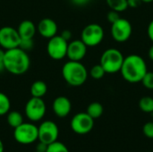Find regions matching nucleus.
I'll use <instances>...</instances> for the list:
<instances>
[{
	"label": "nucleus",
	"mask_w": 153,
	"mask_h": 152,
	"mask_svg": "<svg viewBox=\"0 0 153 152\" xmlns=\"http://www.w3.org/2000/svg\"><path fill=\"white\" fill-rule=\"evenodd\" d=\"M148 72L145 60L139 55H129L125 57L120 73L124 80L130 83L141 82Z\"/></svg>",
	"instance_id": "nucleus-1"
},
{
	"label": "nucleus",
	"mask_w": 153,
	"mask_h": 152,
	"mask_svg": "<svg viewBox=\"0 0 153 152\" xmlns=\"http://www.w3.org/2000/svg\"><path fill=\"white\" fill-rule=\"evenodd\" d=\"M4 65L5 70L11 74H24L29 70L30 65V59L28 52L22 50L19 47L5 50Z\"/></svg>",
	"instance_id": "nucleus-2"
},
{
	"label": "nucleus",
	"mask_w": 153,
	"mask_h": 152,
	"mask_svg": "<svg viewBox=\"0 0 153 152\" xmlns=\"http://www.w3.org/2000/svg\"><path fill=\"white\" fill-rule=\"evenodd\" d=\"M88 71L81 61L66 62L62 68V75L65 82L73 87H79L85 83L88 78Z\"/></svg>",
	"instance_id": "nucleus-3"
},
{
	"label": "nucleus",
	"mask_w": 153,
	"mask_h": 152,
	"mask_svg": "<svg viewBox=\"0 0 153 152\" xmlns=\"http://www.w3.org/2000/svg\"><path fill=\"white\" fill-rule=\"evenodd\" d=\"M125 56L122 52L117 48H108L100 56V65L106 73H117L120 72Z\"/></svg>",
	"instance_id": "nucleus-4"
},
{
	"label": "nucleus",
	"mask_w": 153,
	"mask_h": 152,
	"mask_svg": "<svg viewBox=\"0 0 153 152\" xmlns=\"http://www.w3.org/2000/svg\"><path fill=\"white\" fill-rule=\"evenodd\" d=\"M13 137L15 141L20 144H31L38 140V127L31 123H22L14 128Z\"/></svg>",
	"instance_id": "nucleus-5"
},
{
	"label": "nucleus",
	"mask_w": 153,
	"mask_h": 152,
	"mask_svg": "<svg viewBox=\"0 0 153 152\" xmlns=\"http://www.w3.org/2000/svg\"><path fill=\"white\" fill-rule=\"evenodd\" d=\"M104 30L98 23H90L83 28L81 34V39L87 47H96L100 45L104 39Z\"/></svg>",
	"instance_id": "nucleus-6"
},
{
	"label": "nucleus",
	"mask_w": 153,
	"mask_h": 152,
	"mask_svg": "<svg viewBox=\"0 0 153 152\" xmlns=\"http://www.w3.org/2000/svg\"><path fill=\"white\" fill-rule=\"evenodd\" d=\"M46 111L47 107L42 98L32 97L27 101L24 108V112L27 118L31 122L40 121L44 117Z\"/></svg>",
	"instance_id": "nucleus-7"
},
{
	"label": "nucleus",
	"mask_w": 153,
	"mask_h": 152,
	"mask_svg": "<svg viewBox=\"0 0 153 152\" xmlns=\"http://www.w3.org/2000/svg\"><path fill=\"white\" fill-rule=\"evenodd\" d=\"M68 41L60 35H56L48 39L47 52L53 60H62L66 56Z\"/></svg>",
	"instance_id": "nucleus-8"
},
{
	"label": "nucleus",
	"mask_w": 153,
	"mask_h": 152,
	"mask_svg": "<svg viewBox=\"0 0 153 152\" xmlns=\"http://www.w3.org/2000/svg\"><path fill=\"white\" fill-rule=\"evenodd\" d=\"M110 31L112 38L117 42L123 43L130 39L133 33V26L128 20L119 18L117 22L111 24Z\"/></svg>",
	"instance_id": "nucleus-9"
},
{
	"label": "nucleus",
	"mask_w": 153,
	"mask_h": 152,
	"mask_svg": "<svg viewBox=\"0 0 153 152\" xmlns=\"http://www.w3.org/2000/svg\"><path fill=\"white\" fill-rule=\"evenodd\" d=\"M72 130L80 135L89 133L94 126V119L91 117L86 112H81L74 116L71 120Z\"/></svg>",
	"instance_id": "nucleus-10"
},
{
	"label": "nucleus",
	"mask_w": 153,
	"mask_h": 152,
	"mask_svg": "<svg viewBox=\"0 0 153 152\" xmlns=\"http://www.w3.org/2000/svg\"><path fill=\"white\" fill-rule=\"evenodd\" d=\"M21 37L17 31L11 26H4L0 29V47L5 50L19 47Z\"/></svg>",
	"instance_id": "nucleus-11"
},
{
	"label": "nucleus",
	"mask_w": 153,
	"mask_h": 152,
	"mask_svg": "<svg viewBox=\"0 0 153 152\" xmlns=\"http://www.w3.org/2000/svg\"><path fill=\"white\" fill-rule=\"evenodd\" d=\"M39 137L38 140L46 144H50L57 141L59 129L57 125L53 121H44L38 127Z\"/></svg>",
	"instance_id": "nucleus-12"
},
{
	"label": "nucleus",
	"mask_w": 153,
	"mask_h": 152,
	"mask_svg": "<svg viewBox=\"0 0 153 152\" xmlns=\"http://www.w3.org/2000/svg\"><path fill=\"white\" fill-rule=\"evenodd\" d=\"M87 47L82 39H74L68 42L66 56L72 61H82L87 54Z\"/></svg>",
	"instance_id": "nucleus-13"
},
{
	"label": "nucleus",
	"mask_w": 153,
	"mask_h": 152,
	"mask_svg": "<svg viewBox=\"0 0 153 152\" xmlns=\"http://www.w3.org/2000/svg\"><path fill=\"white\" fill-rule=\"evenodd\" d=\"M52 108L56 116L63 118L70 114L72 109V104L68 98L65 96H59L54 99Z\"/></svg>",
	"instance_id": "nucleus-14"
},
{
	"label": "nucleus",
	"mask_w": 153,
	"mask_h": 152,
	"mask_svg": "<svg viewBox=\"0 0 153 152\" xmlns=\"http://www.w3.org/2000/svg\"><path fill=\"white\" fill-rule=\"evenodd\" d=\"M37 30L41 37L49 39L56 35L57 24L54 20L50 18H44L39 22L37 26Z\"/></svg>",
	"instance_id": "nucleus-15"
},
{
	"label": "nucleus",
	"mask_w": 153,
	"mask_h": 152,
	"mask_svg": "<svg viewBox=\"0 0 153 152\" xmlns=\"http://www.w3.org/2000/svg\"><path fill=\"white\" fill-rule=\"evenodd\" d=\"M37 28L30 20H24L22 22H20L17 31L21 37V39H33V37L36 34Z\"/></svg>",
	"instance_id": "nucleus-16"
},
{
	"label": "nucleus",
	"mask_w": 153,
	"mask_h": 152,
	"mask_svg": "<svg viewBox=\"0 0 153 152\" xmlns=\"http://www.w3.org/2000/svg\"><path fill=\"white\" fill-rule=\"evenodd\" d=\"M48 91V86L43 81H36L30 86V94L35 98H43Z\"/></svg>",
	"instance_id": "nucleus-17"
},
{
	"label": "nucleus",
	"mask_w": 153,
	"mask_h": 152,
	"mask_svg": "<svg viewBox=\"0 0 153 152\" xmlns=\"http://www.w3.org/2000/svg\"><path fill=\"white\" fill-rule=\"evenodd\" d=\"M103 112H104V108L100 102H92V103H91L88 106L87 111H86V113L91 117H92L93 119H97V118L100 117L102 116Z\"/></svg>",
	"instance_id": "nucleus-18"
},
{
	"label": "nucleus",
	"mask_w": 153,
	"mask_h": 152,
	"mask_svg": "<svg viewBox=\"0 0 153 152\" xmlns=\"http://www.w3.org/2000/svg\"><path fill=\"white\" fill-rule=\"evenodd\" d=\"M7 123L13 129L23 123V117L18 111H11L7 114Z\"/></svg>",
	"instance_id": "nucleus-19"
},
{
	"label": "nucleus",
	"mask_w": 153,
	"mask_h": 152,
	"mask_svg": "<svg viewBox=\"0 0 153 152\" xmlns=\"http://www.w3.org/2000/svg\"><path fill=\"white\" fill-rule=\"evenodd\" d=\"M107 4L110 10L122 13L128 8L127 0H107Z\"/></svg>",
	"instance_id": "nucleus-20"
},
{
	"label": "nucleus",
	"mask_w": 153,
	"mask_h": 152,
	"mask_svg": "<svg viewBox=\"0 0 153 152\" xmlns=\"http://www.w3.org/2000/svg\"><path fill=\"white\" fill-rule=\"evenodd\" d=\"M139 108L144 113H153V98L143 97L139 100Z\"/></svg>",
	"instance_id": "nucleus-21"
},
{
	"label": "nucleus",
	"mask_w": 153,
	"mask_h": 152,
	"mask_svg": "<svg viewBox=\"0 0 153 152\" xmlns=\"http://www.w3.org/2000/svg\"><path fill=\"white\" fill-rule=\"evenodd\" d=\"M11 108L9 98L3 92H0V116L6 115Z\"/></svg>",
	"instance_id": "nucleus-22"
},
{
	"label": "nucleus",
	"mask_w": 153,
	"mask_h": 152,
	"mask_svg": "<svg viewBox=\"0 0 153 152\" xmlns=\"http://www.w3.org/2000/svg\"><path fill=\"white\" fill-rule=\"evenodd\" d=\"M46 152H69V150L64 143L56 141L48 145Z\"/></svg>",
	"instance_id": "nucleus-23"
},
{
	"label": "nucleus",
	"mask_w": 153,
	"mask_h": 152,
	"mask_svg": "<svg viewBox=\"0 0 153 152\" xmlns=\"http://www.w3.org/2000/svg\"><path fill=\"white\" fill-rule=\"evenodd\" d=\"M105 73H106V72L103 69V67L100 65V64L93 65L90 70V75L91 76V78H93L95 80H100V79L103 78Z\"/></svg>",
	"instance_id": "nucleus-24"
},
{
	"label": "nucleus",
	"mask_w": 153,
	"mask_h": 152,
	"mask_svg": "<svg viewBox=\"0 0 153 152\" xmlns=\"http://www.w3.org/2000/svg\"><path fill=\"white\" fill-rule=\"evenodd\" d=\"M141 82L146 89L153 90V72H147Z\"/></svg>",
	"instance_id": "nucleus-25"
},
{
	"label": "nucleus",
	"mask_w": 153,
	"mask_h": 152,
	"mask_svg": "<svg viewBox=\"0 0 153 152\" xmlns=\"http://www.w3.org/2000/svg\"><path fill=\"white\" fill-rule=\"evenodd\" d=\"M33 46H34L33 39H21L19 47L22 48V50H24L26 52L30 51L33 48Z\"/></svg>",
	"instance_id": "nucleus-26"
},
{
	"label": "nucleus",
	"mask_w": 153,
	"mask_h": 152,
	"mask_svg": "<svg viewBox=\"0 0 153 152\" xmlns=\"http://www.w3.org/2000/svg\"><path fill=\"white\" fill-rule=\"evenodd\" d=\"M143 133L147 138L153 139V122H148L143 125Z\"/></svg>",
	"instance_id": "nucleus-27"
},
{
	"label": "nucleus",
	"mask_w": 153,
	"mask_h": 152,
	"mask_svg": "<svg viewBox=\"0 0 153 152\" xmlns=\"http://www.w3.org/2000/svg\"><path fill=\"white\" fill-rule=\"evenodd\" d=\"M119 13H118V12L110 10V11L108 13V14H107V19H108V22H109L110 24H112V23H114L115 22H117L119 18H121L120 15H119Z\"/></svg>",
	"instance_id": "nucleus-28"
},
{
	"label": "nucleus",
	"mask_w": 153,
	"mask_h": 152,
	"mask_svg": "<svg viewBox=\"0 0 153 152\" xmlns=\"http://www.w3.org/2000/svg\"><path fill=\"white\" fill-rule=\"evenodd\" d=\"M127 3H128V7L138 8L142 4L143 2L141 0H127Z\"/></svg>",
	"instance_id": "nucleus-29"
},
{
	"label": "nucleus",
	"mask_w": 153,
	"mask_h": 152,
	"mask_svg": "<svg viewBox=\"0 0 153 152\" xmlns=\"http://www.w3.org/2000/svg\"><path fill=\"white\" fill-rule=\"evenodd\" d=\"M72 32H71V30H63L62 32H61V37L62 38H64L65 40H67V41H69L70 39H71V38H72Z\"/></svg>",
	"instance_id": "nucleus-30"
},
{
	"label": "nucleus",
	"mask_w": 153,
	"mask_h": 152,
	"mask_svg": "<svg viewBox=\"0 0 153 152\" xmlns=\"http://www.w3.org/2000/svg\"><path fill=\"white\" fill-rule=\"evenodd\" d=\"M147 34L150 39L153 42V20L149 23L148 28H147Z\"/></svg>",
	"instance_id": "nucleus-31"
},
{
	"label": "nucleus",
	"mask_w": 153,
	"mask_h": 152,
	"mask_svg": "<svg viewBox=\"0 0 153 152\" xmlns=\"http://www.w3.org/2000/svg\"><path fill=\"white\" fill-rule=\"evenodd\" d=\"M47 149H48V144H46L44 142H39V143L37 145V151H38L46 152L47 151Z\"/></svg>",
	"instance_id": "nucleus-32"
},
{
	"label": "nucleus",
	"mask_w": 153,
	"mask_h": 152,
	"mask_svg": "<svg viewBox=\"0 0 153 152\" xmlns=\"http://www.w3.org/2000/svg\"><path fill=\"white\" fill-rule=\"evenodd\" d=\"M72 2L76 5H84L90 2V0H72Z\"/></svg>",
	"instance_id": "nucleus-33"
},
{
	"label": "nucleus",
	"mask_w": 153,
	"mask_h": 152,
	"mask_svg": "<svg viewBox=\"0 0 153 152\" xmlns=\"http://www.w3.org/2000/svg\"><path fill=\"white\" fill-rule=\"evenodd\" d=\"M4 54L5 51H4L2 48H0V63H4Z\"/></svg>",
	"instance_id": "nucleus-34"
},
{
	"label": "nucleus",
	"mask_w": 153,
	"mask_h": 152,
	"mask_svg": "<svg viewBox=\"0 0 153 152\" xmlns=\"http://www.w3.org/2000/svg\"><path fill=\"white\" fill-rule=\"evenodd\" d=\"M148 55H149V57H150V59L153 61V45L150 47V49H149V52H148Z\"/></svg>",
	"instance_id": "nucleus-35"
},
{
	"label": "nucleus",
	"mask_w": 153,
	"mask_h": 152,
	"mask_svg": "<svg viewBox=\"0 0 153 152\" xmlns=\"http://www.w3.org/2000/svg\"><path fill=\"white\" fill-rule=\"evenodd\" d=\"M4 71H5V68H4V63H0V73H3Z\"/></svg>",
	"instance_id": "nucleus-36"
},
{
	"label": "nucleus",
	"mask_w": 153,
	"mask_h": 152,
	"mask_svg": "<svg viewBox=\"0 0 153 152\" xmlns=\"http://www.w3.org/2000/svg\"><path fill=\"white\" fill-rule=\"evenodd\" d=\"M0 152H4V144L1 139H0Z\"/></svg>",
	"instance_id": "nucleus-37"
},
{
	"label": "nucleus",
	"mask_w": 153,
	"mask_h": 152,
	"mask_svg": "<svg viewBox=\"0 0 153 152\" xmlns=\"http://www.w3.org/2000/svg\"><path fill=\"white\" fill-rule=\"evenodd\" d=\"M143 3H152L153 0H141Z\"/></svg>",
	"instance_id": "nucleus-38"
},
{
	"label": "nucleus",
	"mask_w": 153,
	"mask_h": 152,
	"mask_svg": "<svg viewBox=\"0 0 153 152\" xmlns=\"http://www.w3.org/2000/svg\"><path fill=\"white\" fill-rule=\"evenodd\" d=\"M35 152H41V151H36Z\"/></svg>",
	"instance_id": "nucleus-39"
},
{
	"label": "nucleus",
	"mask_w": 153,
	"mask_h": 152,
	"mask_svg": "<svg viewBox=\"0 0 153 152\" xmlns=\"http://www.w3.org/2000/svg\"><path fill=\"white\" fill-rule=\"evenodd\" d=\"M152 114H153V113H152Z\"/></svg>",
	"instance_id": "nucleus-40"
}]
</instances>
